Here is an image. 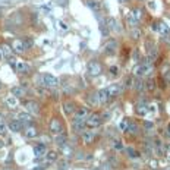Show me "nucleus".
<instances>
[{"label": "nucleus", "instance_id": "obj_45", "mask_svg": "<svg viewBox=\"0 0 170 170\" xmlns=\"http://www.w3.org/2000/svg\"><path fill=\"white\" fill-rule=\"evenodd\" d=\"M3 145H5V142H3V141L0 139V148H3Z\"/></svg>", "mask_w": 170, "mask_h": 170}, {"label": "nucleus", "instance_id": "obj_31", "mask_svg": "<svg viewBox=\"0 0 170 170\" xmlns=\"http://www.w3.org/2000/svg\"><path fill=\"white\" fill-rule=\"evenodd\" d=\"M131 37H132L134 40H139V38H141V29L136 28V26H134V28L131 29Z\"/></svg>", "mask_w": 170, "mask_h": 170}, {"label": "nucleus", "instance_id": "obj_17", "mask_svg": "<svg viewBox=\"0 0 170 170\" xmlns=\"http://www.w3.org/2000/svg\"><path fill=\"white\" fill-rule=\"evenodd\" d=\"M9 129H11L12 132H19V131L22 129V122H21L19 119L12 120L11 123H9Z\"/></svg>", "mask_w": 170, "mask_h": 170}, {"label": "nucleus", "instance_id": "obj_1", "mask_svg": "<svg viewBox=\"0 0 170 170\" xmlns=\"http://www.w3.org/2000/svg\"><path fill=\"white\" fill-rule=\"evenodd\" d=\"M151 70H153V66H151V63L147 60L145 63H141V65H138V66L134 68V75L138 76V78H142L145 75H150Z\"/></svg>", "mask_w": 170, "mask_h": 170}, {"label": "nucleus", "instance_id": "obj_23", "mask_svg": "<svg viewBox=\"0 0 170 170\" xmlns=\"http://www.w3.org/2000/svg\"><path fill=\"white\" fill-rule=\"evenodd\" d=\"M18 119L21 122H31L32 120V116H31V113H28V112H21V113L18 114Z\"/></svg>", "mask_w": 170, "mask_h": 170}, {"label": "nucleus", "instance_id": "obj_30", "mask_svg": "<svg viewBox=\"0 0 170 170\" xmlns=\"http://www.w3.org/2000/svg\"><path fill=\"white\" fill-rule=\"evenodd\" d=\"M126 151H128V154H129V157H131V159H139V157H141V156H139V153H138V151H136V150H134V148L132 147H128L126 148Z\"/></svg>", "mask_w": 170, "mask_h": 170}, {"label": "nucleus", "instance_id": "obj_34", "mask_svg": "<svg viewBox=\"0 0 170 170\" xmlns=\"http://www.w3.org/2000/svg\"><path fill=\"white\" fill-rule=\"evenodd\" d=\"M56 160H57L56 151H48V153H47V161H48V163H53V161H56Z\"/></svg>", "mask_w": 170, "mask_h": 170}, {"label": "nucleus", "instance_id": "obj_26", "mask_svg": "<svg viewBox=\"0 0 170 170\" xmlns=\"http://www.w3.org/2000/svg\"><path fill=\"white\" fill-rule=\"evenodd\" d=\"M25 136H26V138H35V136H37V129H35L34 126L26 128V129H25Z\"/></svg>", "mask_w": 170, "mask_h": 170}, {"label": "nucleus", "instance_id": "obj_49", "mask_svg": "<svg viewBox=\"0 0 170 170\" xmlns=\"http://www.w3.org/2000/svg\"><path fill=\"white\" fill-rule=\"evenodd\" d=\"M2 57H3V53H2V51H0V59H2Z\"/></svg>", "mask_w": 170, "mask_h": 170}, {"label": "nucleus", "instance_id": "obj_3", "mask_svg": "<svg viewBox=\"0 0 170 170\" xmlns=\"http://www.w3.org/2000/svg\"><path fill=\"white\" fill-rule=\"evenodd\" d=\"M101 123H103L101 114L94 113V114H91V116L87 117V125L90 126V128H97V126H100Z\"/></svg>", "mask_w": 170, "mask_h": 170}, {"label": "nucleus", "instance_id": "obj_40", "mask_svg": "<svg viewBox=\"0 0 170 170\" xmlns=\"http://www.w3.org/2000/svg\"><path fill=\"white\" fill-rule=\"evenodd\" d=\"M148 8H150V9H156V2H154V0H150V2H148Z\"/></svg>", "mask_w": 170, "mask_h": 170}, {"label": "nucleus", "instance_id": "obj_9", "mask_svg": "<svg viewBox=\"0 0 170 170\" xmlns=\"http://www.w3.org/2000/svg\"><path fill=\"white\" fill-rule=\"evenodd\" d=\"M116 50H117V41L116 40H109L106 43V45H104V51L107 54H114Z\"/></svg>", "mask_w": 170, "mask_h": 170}, {"label": "nucleus", "instance_id": "obj_22", "mask_svg": "<svg viewBox=\"0 0 170 170\" xmlns=\"http://www.w3.org/2000/svg\"><path fill=\"white\" fill-rule=\"evenodd\" d=\"M11 92L15 95V97H18V98H21V97H23L25 95V91H23L22 87H12Z\"/></svg>", "mask_w": 170, "mask_h": 170}, {"label": "nucleus", "instance_id": "obj_15", "mask_svg": "<svg viewBox=\"0 0 170 170\" xmlns=\"http://www.w3.org/2000/svg\"><path fill=\"white\" fill-rule=\"evenodd\" d=\"M88 116H90V110L87 107H81V109H78L75 112V117H78V119H85L87 120Z\"/></svg>", "mask_w": 170, "mask_h": 170}, {"label": "nucleus", "instance_id": "obj_37", "mask_svg": "<svg viewBox=\"0 0 170 170\" xmlns=\"http://www.w3.org/2000/svg\"><path fill=\"white\" fill-rule=\"evenodd\" d=\"M131 13L135 16L138 21H141V18H142V11H141V9H134V11L131 12Z\"/></svg>", "mask_w": 170, "mask_h": 170}, {"label": "nucleus", "instance_id": "obj_29", "mask_svg": "<svg viewBox=\"0 0 170 170\" xmlns=\"http://www.w3.org/2000/svg\"><path fill=\"white\" fill-rule=\"evenodd\" d=\"M161 35H170V28L164 22H160V32Z\"/></svg>", "mask_w": 170, "mask_h": 170}, {"label": "nucleus", "instance_id": "obj_5", "mask_svg": "<svg viewBox=\"0 0 170 170\" xmlns=\"http://www.w3.org/2000/svg\"><path fill=\"white\" fill-rule=\"evenodd\" d=\"M9 63H11L12 68H15L19 73H26L28 69H29L28 65H26L25 62H21V60H19V62H16V60H9Z\"/></svg>", "mask_w": 170, "mask_h": 170}, {"label": "nucleus", "instance_id": "obj_48", "mask_svg": "<svg viewBox=\"0 0 170 170\" xmlns=\"http://www.w3.org/2000/svg\"><path fill=\"white\" fill-rule=\"evenodd\" d=\"M2 15H3V11H2V9H0V16H2Z\"/></svg>", "mask_w": 170, "mask_h": 170}, {"label": "nucleus", "instance_id": "obj_39", "mask_svg": "<svg viewBox=\"0 0 170 170\" xmlns=\"http://www.w3.org/2000/svg\"><path fill=\"white\" fill-rule=\"evenodd\" d=\"M128 131H129V132H136V131H138V126H136L135 123H132V122H129V128H128Z\"/></svg>", "mask_w": 170, "mask_h": 170}, {"label": "nucleus", "instance_id": "obj_42", "mask_svg": "<svg viewBox=\"0 0 170 170\" xmlns=\"http://www.w3.org/2000/svg\"><path fill=\"white\" fill-rule=\"evenodd\" d=\"M110 72H112L113 75H117V68H116V66H112V68H110Z\"/></svg>", "mask_w": 170, "mask_h": 170}, {"label": "nucleus", "instance_id": "obj_13", "mask_svg": "<svg viewBox=\"0 0 170 170\" xmlns=\"http://www.w3.org/2000/svg\"><path fill=\"white\" fill-rule=\"evenodd\" d=\"M12 48H13V51H16V53H23L25 51V45H23V40H15L13 41V44H12Z\"/></svg>", "mask_w": 170, "mask_h": 170}, {"label": "nucleus", "instance_id": "obj_33", "mask_svg": "<svg viewBox=\"0 0 170 170\" xmlns=\"http://www.w3.org/2000/svg\"><path fill=\"white\" fill-rule=\"evenodd\" d=\"M128 128H129V120L123 119V120H120V122H119V129H120L122 132H126V131H128Z\"/></svg>", "mask_w": 170, "mask_h": 170}, {"label": "nucleus", "instance_id": "obj_38", "mask_svg": "<svg viewBox=\"0 0 170 170\" xmlns=\"http://www.w3.org/2000/svg\"><path fill=\"white\" fill-rule=\"evenodd\" d=\"M113 148H114V150H117V151H122L125 147H123L122 141H114V142H113Z\"/></svg>", "mask_w": 170, "mask_h": 170}, {"label": "nucleus", "instance_id": "obj_21", "mask_svg": "<svg viewBox=\"0 0 170 170\" xmlns=\"http://www.w3.org/2000/svg\"><path fill=\"white\" fill-rule=\"evenodd\" d=\"M87 6L94 12L100 11V2H98V0H88V2H87Z\"/></svg>", "mask_w": 170, "mask_h": 170}, {"label": "nucleus", "instance_id": "obj_27", "mask_svg": "<svg viewBox=\"0 0 170 170\" xmlns=\"http://www.w3.org/2000/svg\"><path fill=\"white\" fill-rule=\"evenodd\" d=\"M56 144L57 145H59V147H66V136L65 135H60V134H59V135L56 136Z\"/></svg>", "mask_w": 170, "mask_h": 170}, {"label": "nucleus", "instance_id": "obj_11", "mask_svg": "<svg viewBox=\"0 0 170 170\" xmlns=\"http://www.w3.org/2000/svg\"><path fill=\"white\" fill-rule=\"evenodd\" d=\"M97 95H98V101H100V104H104V103H107L109 100H110V94H109L107 88H103V90L97 91Z\"/></svg>", "mask_w": 170, "mask_h": 170}, {"label": "nucleus", "instance_id": "obj_8", "mask_svg": "<svg viewBox=\"0 0 170 170\" xmlns=\"http://www.w3.org/2000/svg\"><path fill=\"white\" fill-rule=\"evenodd\" d=\"M107 91H109L110 97H116V95H119L123 91V85H120V84H112V85L107 87Z\"/></svg>", "mask_w": 170, "mask_h": 170}, {"label": "nucleus", "instance_id": "obj_32", "mask_svg": "<svg viewBox=\"0 0 170 170\" xmlns=\"http://www.w3.org/2000/svg\"><path fill=\"white\" fill-rule=\"evenodd\" d=\"M23 45H25V50H28V48H32V45H34V40H32L31 37H26V38H23Z\"/></svg>", "mask_w": 170, "mask_h": 170}, {"label": "nucleus", "instance_id": "obj_4", "mask_svg": "<svg viewBox=\"0 0 170 170\" xmlns=\"http://www.w3.org/2000/svg\"><path fill=\"white\" fill-rule=\"evenodd\" d=\"M88 73H90L91 76H98V75L101 73V66H100V63L95 62V60L90 62V63H88Z\"/></svg>", "mask_w": 170, "mask_h": 170}, {"label": "nucleus", "instance_id": "obj_44", "mask_svg": "<svg viewBox=\"0 0 170 170\" xmlns=\"http://www.w3.org/2000/svg\"><path fill=\"white\" fill-rule=\"evenodd\" d=\"M166 132H167V136H170V125L167 126V129H166Z\"/></svg>", "mask_w": 170, "mask_h": 170}, {"label": "nucleus", "instance_id": "obj_6", "mask_svg": "<svg viewBox=\"0 0 170 170\" xmlns=\"http://www.w3.org/2000/svg\"><path fill=\"white\" fill-rule=\"evenodd\" d=\"M85 125H87V120H85V119H78V117H75L73 122H72V128H73V131H76V132H84V131H85Z\"/></svg>", "mask_w": 170, "mask_h": 170}, {"label": "nucleus", "instance_id": "obj_25", "mask_svg": "<svg viewBox=\"0 0 170 170\" xmlns=\"http://www.w3.org/2000/svg\"><path fill=\"white\" fill-rule=\"evenodd\" d=\"M134 87H135V90L138 91V92H142V91L145 90V82L142 79H136L135 82H134Z\"/></svg>", "mask_w": 170, "mask_h": 170}, {"label": "nucleus", "instance_id": "obj_2", "mask_svg": "<svg viewBox=\"0 0 170 170\" xmlns=\"http://www.w3.org/2000/svg\"><path fill=\"white\" fill-rule=\"evenodd\" d=\"M59 81H57L56 76L50 75V73H44L43 75V87L45 88H56Z\"/></svg>", "mask_w": 170, "mask_h": 170}, {"label": "nucleus", "instance_id": "obj_46", "mask_svg": "<svg viewBox=\"0 0 170 170\" xmlns=\"http://www.w3.org/2000/svg\"><path fill=\"white\" fill-rule=\"evenodd\" d=\"M32 170H43V167H34Z\"/></svg>", "mask_w": 170, "mask_h": 170}, {"label": "nucleus", "instance_id": "obj_20", "mask_svg": "<svg viewBox=\"0 0 170 170\" xmlns=\"http://www.w3.org/2000/svg\"><path fill=\"white\" fill-rule=\"evenodd\" d=\"M12 51H13L12 47H9L8 44H2V53H3V56L6 57L8 60H11L12 59Z\"/></svg>", "mask_w": 170, "mask_h": 170}, {"label": "nucleus", "instance_id": "obj_18", "mask_svg": "<svg viewBox=\"0 0 170 170\" xmlns=\"http://www.w3.org/2000/svg\"><path fill=\"white\" fill-rule=\"evenodd\" d=\"M63 110H65V113L66 114H72L76 112V107H75V103L72 101H66L63 104Z\"/></svg>", "mask_w": 170, "mask_h": 170}, {"label": "nucleus", "instance_id": "obj_35", "mask_svg": "<svg viewBox=\"0 0 170 170\" xmlns=\"http://www.w3.org/2000/svg\"><path fill=\"white\" fill-rule=\"evenodd\" d=\"M145 88H147L148 91H154V88H156V81L148 79L147 82H145Z\"/></svg>", "mask_w": 170, "mask_h": 170}, {"label": "nucleus", "instance_id": "obj_14", "mask_svg": "<svg viewBox=\"0 0 170 170\" xmlns=\"http://www.w3.org/2000/svg\"><path fill=\"white\" fill-rule=\"evenodd\" d=\"M34 154H35V157H38V159H41L44 154H47V148H45L44 144H38V145H35Z\"/></svg>", "mask_w": 170, "mask_h": 170}, {"label": "nucleus", "instance_id": "obj_7", "mask_svg": "<svg viewBox=\"0 0 170 170\" xmlns=\"http://www.w3.org/2000/svg\"><path fill=\"white\" fill-rule=\"evenodd\" d=\"M25 110L31 114H40V106L37 104L35 101H26L25 103Z\"/></svg>", "mask_w": 170, "mask_h": 170}, {"label": "nucleus", "instance_id": "obj_12", "mask_svg": "<svg viewBox=\"0 0 170 170\" xmlns=\"http://www.w3.org/2000/svg\"><path fill=\"white\" fill-rule=\"evenodd\" d=\"M107 26H109L112 31H114V32H120V31H122L119 22H117L114 18H109V19H107Z\"/></svg>", "mask_w": 170, "mask_h": 170}, {"label": "nucleus", "instance_id": "obj_41", "mask_svg": "<svg viewBox=\"0 0 170 170\" xmlns=\"http://www.w3.org/2000/svg\"><path fill=\"white\" fill-rule=\"evenodd\" d=\"M59 26H60L63 31H66V29H68V25H66L65 22H59Z\"/></svg>", "mask_w": 170, "mask_h": 170}, {"label": "nucleus", "instance_id": "obj_50", "mask_svg": "<svg viewBox=\"0 0 170 170\" xmlns=\"http://www.w3.org/2000/svg\"><path fill=\"white\" fill-rule=\"evenodd\" d=\"M0 90H2V82H0Z\"/></svg>", "mask_w": 170, "mask_h": 170}, {"label": "nucleus", "instance_id": "obj_19", "mask_svg": "<svg viewBox=\"0 0 170 170\" xmlns=\"http://www.w3.org/2000/svg\"><path fill=\"white\" fill-rule=\"evenodd\" d=\"M148 110H150V107H148L145 103H139V104L136 106V113L139 114V116H144V114H147Z\"/></svg>", "mask_w": 170, "mask_h": 170}, {"label": "nucleus", "instance_id": "obj_10", "mask_svg": "<svg viewBox=\"0 0 170 170\" xmlns=\"http://www.w3.org/2000/svg\"><path fill=\"white\" fill-rule=\"evenodd\" d=\"M50 132L54 134V135H59V134L62 132V123H60V120L53 119V120L50 122Z\"/></svg>", "mask_w": 170, "mask_h": 170}, {"label": "nucleus", "instance_id": "obj_43", "mask_svg": "<svg viewBox=\"0 0 170 170\" xmlns=\"http://www.w3.org/2000/svg\"><path fill=\"white\" fill-rule=\"evenodd\" d=\"M145 128H153V123L151 122H145Z\"/></svg>", "mask_w": 170, "mask_h": 170}, {"label": "nucleus", "instance_id": "obj_36", "mask_svg": "<svg viewBox=\"0 0 170 170\" xmlns=\"http://www.w3.org/2000/svg\"><path fill=\"white\" fill-rule=\"evenodd\" d=\"M8 129H9V126L6 125L3 120H0V135H6Z\"/></svg>", "mask_w": 170, "mask_h": 170}, {"label": "nucleus", "instance_id": "obj_28", "mask_svg": "<svg viewBox=\"0 0 170 170\" xmlns=\"http://www.w3.org/2000/svg\"><path fill=\"white\" fill-rule=\"evenodd\" d=\"M126 19H128V23H129V26H131V28H134V26H136V25H138V22H139V21L136 19V18L134 16V15H132V13H129Z\"/></svg>", "mask_w": 170, "mask_h": 170}, {"label": "nucleus", "instance_id": "obj_47", "mask_svg": "<svg viewBox=\"0 0 170 170\" xmlns=\"http://www.w3.org/2000/svg\"><path fill=\"white\" fill-rule=\"evenodd\" d=\"M167 160H169V161H170V153H169V154H167Z\"/></svg>", "mask_w": 170, "mask_h": 170}, {"label": "nucleus", "instance_id": "obj_16", "mask_svg": "<svg viewBox=\"0 0 170 170\" xmlns=\"http://www.w3.org/2000/svg\"><path fill=\"white\" fill-rule=\"evenodd\" d=\"M94 138H95V132H94V131H84V132H82V139H84L85 144L92 142Z\"/></svg>", "mask_w": 170, "mask_h": 170}, {"label": "nucleus", "instance_id": "obj_24", "mask_svg": "<svg viewBox=\"0 0 170 170\" xmlns=\"http://www.w3.org/2000/svg\"><path fill=\"white\" fill-rule=\"evenodd\" d=\"M6 104H8L11 109L16 107V106H18V97H15V95L12 94L11 97H8V98H6Z\"/></svg>", "mask_w": 170, "mask_h": 170}]
</instances>
